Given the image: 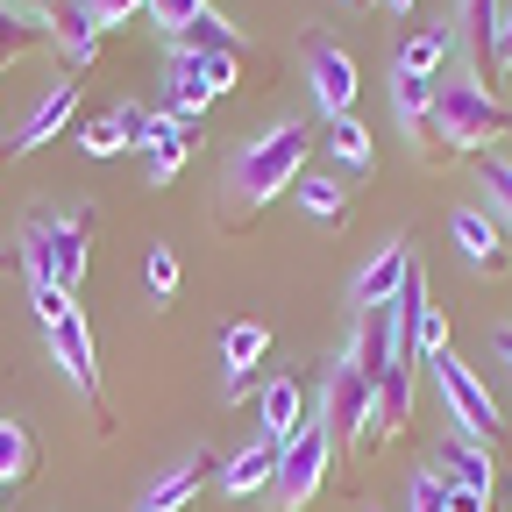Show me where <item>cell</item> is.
<instances>
[{"instance_id":"1","label":"cell","mask_w":512,"mask_h":512,"mask_svg":"<svg viewBox=\"0 0 512 512\" xmlns=\"http://www.w3.org/2000/svg\"><path fill=\"white\" fill-rule=\"evenodd\" d=\"M427 136H434V150H491L498 136H512V107L491 86H477V79H448V86H434Z\"/></svg>"},{"instance_id":"2","label":"cell","mask_w":512,"mask_h":512,"mask_svg":"<svg viewBox=\"0 0 512 512\" xmlns=\"http://www.w3.org/2000/svg\"><path fill=\"white\" fill-rule=\"evenodd\" d=\"M306 150H313V128L306 121H278V128H264L242 157H235V192L249 207H271L278 192H299V178H306Z\"/></svg>"},{"instance_id":"3","label":"cell","mask_w":512,"mask_h":512,"mask_svg":"<svg viewBox=\"0 0 512 512\" xmlns=\"http://www.w3.org/2000/svg\"><path fill=\"white\" fill-rule=\"evenodd\" d=\"M22 278L57 285V292H79L86 285V221L79 214H29L22 221Z\"/></svg>"},{"instance_id":"4","label":"cell","mask_w":512,"mask_h":512,"mask_svg":"<svg viewBox=\"0 0 512 512\" xmlns=\"http://www.w3.org/2000/svg\"><path fill=\"white\" fill-rule=\"evenodd\" d=\"M427 377L441 384V399H448V420L463 427V441H498L505 434V420H498V399L484 392V377L470 370V363H456V356H427Z\"/></svg>"},{"instance_id":"5","label":"cell","mask_w":512,"mask_h":512,"mask_svg":"<svg viewBox=\"0 0 512 512\" xmlns=\"http://www.w3.org/2000/svg\"><path fill=\"white\" fill-rule=\"evenodd\" d=\"M370 420H377V384L349 356L328 363V377H320V427L335 441H370Z\"/></svg>"},{"instance_id":"6","label":"cell","mask_w":512,"mask_h":512,"mask_svg":"<svg viewBox=\"0 0 512 512\" xmlns=\"http://www.w3.org/2000/svg\"><path fill=\"white\" fill-rule=\"evenodd\" d=\"M328 448H335V434L320 427V420H306V427H299V434L278 448V477H271V498H278L285 512L313 505L320 477H328Z\"/></svg>"},{"instance_id":"7","label":"cell","mask_w":512,"mask_h":512,"mask_svg":"<svg viewBox=\"0 0 512 512\" xmlns=\"http://www.w3.org/2000/svg\"><path fill=\"white\" fill-rule=\"evenodd\" d=\"M306 86H313V107H320V114L342 121V114H356L363 72H356V57H349L335 36H313V43H306Z\"/></svg>"},{"instance_id":"8","label":"cell","mask_w":512,"mask_h":512,"mask_svg":"<svg viewBox=\"0 0 512 512\" xmlns=\"http://www.w3.org/2000/svg\"><path fill=\"white\" fill-rule=\"evenodd\" d=\"M349 363H356L370 384L392 370V363H413L406 342H399V313H392V306H363V313H356V349H349Z\"/></svg>"},{"instance_id":"9","label":"cell","mask_w":512,"mask_h":512,"mask_svg":"<svg viewBox=\"0 0 512 512\" xmlns=\"http://www.w3.org/2000/svg\"><path fill=\"white\" fill-rule=\"evenodd\" d=\"M256 427H264L271 448H285L306 427V392H299L292 377H264V384H256Z\"/></svg>"},{"instance_id":"10","label":"cell","mask_w":512,"mask_h":512,"mask_svg":"<svg viewBox=\"0 0 512 512\" xmlns=\"http://www.w3.org/2000/svg\"><path fill=\"white\" fill-rule=\"evenodd\" d=\"M448 228H456V242H463V256H470V264L484 271V278H498V271H512V249H505V228L484 214V207H463L456 221H448Z\"/></svg>"},{"instance_id":"11","label":"cell","mask_w":512,"mask_h":512,"mask_svg":"<svg viewBox=\"0 0 512 512\" xmlns=\"http://www.w3.org/2000/svg\"><path fill=\"white\" fill-rule=\"evenodd\" d=\"M50 356L64 363V377L79 384V392H93L100 384V363H93V335H86V313L72 306L64 320H50Z\"/></svg>"},{"instance_id":"12","label":"cell","mask_w":512,"mask_h":512,"mask_svg":"<svg viewBox=\"0 0 512 512\" xmlns=\"http://www.w3.org/2000/svg\"><path fill=\"white\" fill-rule=\"evenodd\" d=\"M72 107H79V79H50V93L22 114V128H15V150H43L64 121H72Z\"/></svg>"},{"instance_id":"13","label":"cell","mask_w":512,"mask_h":512,"mask_svg":"<svg viewBox=\"0 0 512 512\" xmlns=\"http://www.w3.org/2000/svg\"><path fill=\"white\" fill-rule=\"evenodd\" d=\"M406 278H413V256H406V242H384V249L370 256V271L356 278V306H392V299L406 292Z\"/></svg>"},{"instance_id":"14","label":"cell","mask_w":512,"mask_h":512,"mask_svg":"<svg viewBox=\"0 0 512 512\" xmlns=\"http://www.w3.org/2000/svg\"><path fill=\"white\" fill-rule=\"evenodd\" d=\"M463 43H470V64H477V86H491L498 72V0H463Z\"/></svg>"},{"instance_id":"15","label":"cell","mask_w":512,"mask_h":512,"mask_svg":"<svg viewBox=\"0 0 512 512\" xmlns=\"http://www.w3.org/2000/svg\"><path fill=\"white\" fill-rule=\"evenodd\" d=\"M207 477H214V463H207V456H185V463H171V470H164V477L143 491V512H178V505H192Z\"/></svg>"},{"instance_id":"16","label":"cell","mask_w":512,"mask_h":512,"mask_svg":"<svg viewBox=\"0 0 512 512\" xmlns=\"http://www.w3.org/2000/svg\"><path fill=\"white\" fill-rule=\"evenodd\" d=\"M271 477H278V448H271V441H249L242 456H228L221 491H228V498H256V491H271Z\"/></svg>"},{"instance_id":"17","label":"cell","mask_w":512,"mask_h":512,"mask_svg":"<svg viewBox=\"0 0 512 512\" xmlns=\"http://www.w3.org/2000/svg\"><path fill=\"white\" fill-rule=\"evenodd\" d=\"M406 420H413V363H392L377 377V441L406 434Z\"/></svg>"},{"instance_id":"18","label":"cell","mask_w":512,"mask_h":512,"mask_svg":"<svg viewBox=\"0 0 512 512\" xmlns=\"http://www.w3.org/2000/svg\"><path fill=\"white\" fill-rule=\"evenodd\" d=\"M50 43L64 50V64H86L100 50V22L79 8V0H64V8H50Z\"/></svg>"},{"instance_id":"19","label":"cell","mask_w":512,"mask_h":512,"mask_svg":"<svg viewBox=\"0 0 512 512\" xmlns=\"http://www.w3.org/2000/svg\"><path fill=\"white\" fill-rule=\"evenodd\" d=\"M448 50H456V29H448V22H427V29H413V36L399 43V72L434 79L441 64H448Z\"/></svg>"},{"instance_id":"20","label":"cell","mask_w":512,"mask_h":512,"mask_svg":"<svg viewBox=\"0 0 512 512\" xmlns=\"http://www.w3.org/2000/svg\"><path fill=\"white\" fill-rule=\"evenodd\" d=\"M171 50H185V57H235V50H242V36H235L214 8H200V15H192V22L171 36Z\"/></svg>"},{"instance_id":"21","label":"cell","mask_w":512,"mask_h":512,"mask_svg":"<svg viewBox=\"0 0 512 512\" xmlns=\"http://www.w3.org/2000/svg\"><path fill=\"white\" fill-rule=\"evenodd\" d=\"M207 107H214V93H207V86H200V64H192V57H185V50H171V107H164V114H171V121H185V128H192V121H200V114H207Z\"/></svg>"},{"instance_id":"22","label":"cell","mask_w":512,"mask_h":512,"mask_svg":"<svg viewBox=\"0 0 512 512\" xmlns=\"http://www.w3.org/2000/svg\"><path fill=\"white\" fill-rule=\"evenodd\" d=\"M434 470H441L448 484H463V491H484V498H491V484H498V470H491V456H484L477 441H448Z\"/></svg>"},{"instance_id":"23","label":"cell","mask_w":512,"mask_h":512,"mask_svg":"<svg viewBox=\"0 0 512 512\" xmlns=\"http://www.w3.org/2000/svg\"><path fill=\"white\" fill-rule=\"evenodd\" d=\"M185 150H192V136H185V121L157 114V128H150V143H143V157H150V185H171V178H178V164H185Z\"/></svg>"},{"instance_id":"24","label":"cell","mask_w":512,"mask_h":512,"mask_svg":"<svg viewBox=\"0 0 512 512\" xmlns=\"http://www.w3.org/2000/svg\"><path fill=\"white\" fill-rule=\"evenodd\" d=\"M29 43H50V8H15V0H0V64Z\"/></svg>"},{"instance_id":"25","label":"cell","mask_w":512,"mask_h":512,"mask_svg":"<svg viewBox=\"0 0 512 512\" xmlns=\"http://www.w3.org/2000/svg\"><path fill=\"white\" fill-rule=\"evenodd\" d=\"M392 107L413 136L427 143V121H434V79H413V72H392Z\"/></svg>"},{"instance_id":"26","label":"cell","mask_w":512,"mask_h":512,"mask_svg":"<svg viewBox=\"0 0 512 512\" xmlns=\"http://www.w3.org/2000/svg\"><path fill=\"white\" fill-rule=\"evenodd\" d=\"M271 349V328L264 320H235V328L221 335V356H228V370H256V356Z\"/></svg>"},{"instance_id":"27","label":"cell","mask_w":512,"mask_h":512,"mask_svg":"<svg viewBox=\"0 0 512 512\" xmlns=\"http://www.w3.org/2000/svg\"><path fill=\"white\" fill-rule=\"evenodd\" d=\"M29 463H36L29 427H22V420H0V484H22V477H29Z\"/></svg>"},{"instance_id":"28","label":"cell","mask_w":512,"mask_h":512,"mask_svg":"<svg viewBox=\"0 0 512 512\" xmlns=\"http://www.w3.org/2000/svg\"><path fill=\"white\" fill-rule=\"evenodd\" d=\"M328 150H335L342 164H356V171H370V128H363L356 114H342V121H328Z\"/></svg>"},{"instance_id":"29","label":"cell","mask_w":512,"mask_h":512,"mask_svg":"<svg viewBox=\"0 0 512 512\" xmlns=\"http://www.w3.org/2000/svg\"><path fill=\"white\" fill-rule=\"evenodd\" d=\"M299 207H306L313 221H342V207H349V192H342L335 178H299Z\"/></svg>"},{"instance_id":"30","label":"cell","mask_w":512,"mask_h":512,"mask_svg":"<svg viewBox=\"0 0 512 512\" xmlns=\"http://www.w3.org/2000/svg\"><path fill=\"white\" fill-rule=\"evenodd\" d=\"M406 512H448V477L441 470H420L413 491H406Z\"/></svg>"},{"instance_id":"31","label":"cell","mask_w":512,"mask_h":512,"mask_svg":"<svg viewBox=\"0 0 512 512\" xmlns=\"http://www.w3.org/2000/svg\"><path fill=\"white\" fill-rule=\"evenodd\" d=\"M114 128H121V143H136V150H143V143H150V128H157V114H150L143 100H121V107H114Z\"/></svg>"},{"instance_id":"32","label":"cell","mask_w":512,"mask_h":512,"mask_svg":"<svg viewBox=\"0 0 512 512\" xmlns=\"http://www.w3.org/2000/svg\"><path fill=\"white\" fill-rule=\"evenodd\" d=\"M79 150H86V157H121V150H128V143H121V128H114V114L79 128Z\"/></svg>"},{"instance_id":"33","label":"cell","mask_w":512,"mask_h":512,"mask_svg":"<svg viewBox=\"0 0 512 512\" xmlns=\"http://www.w3.org/2000/svg\"><path fill=\"white\" fill-rule=\"evenodd\" d=\"M143 8H150V22H164V29L178 36V29H185L192 15H200V8H207V0H143Z\"/></svg>"},{"instance_id":"34","label":"cell","mask_w":512,"mask_h":512,"mask_svg":"<svg viewBox=\"0 0 512 512\" xmlns=\"http://www.w3.org/2000/svg\"><path fill=\"white\" fill-rule=\"evenodd\" d=\"M150 292H157V299L178 292V249H164V242L150 249Z\"/></svg>"},{"instance_id":"35","label":"cell","mask_w":512,"mask_h":512,"mask_svg":"<svg viewBox=\"0 0 512 512\" xmlns=\"http://www.w3.org/2000/svg\"><path fill=\"white\" fill-rule=\"evenodd\" d=\"M29 299H36V320H43V328H50V320H64V313H72V292H57V285H36Z\"/></svg>"},{"instance_id":"36","label":"cell","mask_w":512,"mask_h":512,"mask_svg":"<svg viewBox=\"0 0 512 512\" xmlns=\"http://www.w3.org/2000/svg\"><path fill=\"white\" fill-rule=\"evenodd\" d=\"M484 192L512 214V164H498V157H484Z\"/></svg>"},{"instance_id":"37","label":"cell","mask_w":512,"mask_h":512,"mask_svg":"<svg viewBox=\"0 0 512 512\" xmlns=\"http://www.w3.org/2000/svg\"><path fill=\"white\" fill-rule=\"evenodd\" d=\"M79 8H86V15H93V22L107 29V22H128V15L143 8V0H79Z\"/></svg>"},{"instance_id":"38","label":"cell","mask_w":512,"mask_h":512,"mask_svg":"<svg viewBox=\"0 0 512 512\" xmlns=\"http://www.w3.org/2000/svg\"><path fill=\"white\" fill-rule=\"evenodd\" d=\"M448 512H491L484 491H463V484H448Z\"/></svg>"},{"instance_id":"39","label":"cell","mask_w":512,"mask_h":512,"mask_svg":"<svg viewBox=\"0 0 512 512\" xmlns=\"http://www.w3.org/2000/svg\"><path fill=\"white\" fill-rule=\"evenodd\" d=\"M256 392V370H228V399H249Z\"/></svg>"},{"instance_id":"40","label":"cell","mask_w":512,"mask_h":512,"mask_svg":"<svg viewBox=\"0 0 512 512\" xmlns=\"http://www.w3.org/2000/svg\"><path fill=\"white\" fill-rule=\"evenodd\" d=\"M498 64H512V15L498 22Z\"/></svg>"},{"instance_id":"41","label":"cell","mask_w":512,"mask_h":512,"mask_svg":"<svg viewBox=\"0 0 512 512\" xmlns=\"http://www.w3.org/2000/svg\"><path fill=\"white\" fill-rule=\"evenodd\" d=\"M498 356H505V370H512V328H498Z\"/></svg>"},{"instance_id":"42","label":"cell","mask_w":512,"mask_h":512,"mask_svg":"<svg viewBox=\"0 0 512 512\" xmlns=\"http://www.w3.org/2000/svg\"><path fill=\"white\" fill-rule=\"evenodd\" d=\"M384 8H392V15H413V0H384Z\"/></svg>"},{"instance_id":"43","label":"cell","mask_w":512,"mask_h":512,"mask_svg":"<svg viewBox=\"0 0 512 512\" xmlns=\"http://www.w3.org/2000/svg\"><path fill=\"white\" fill-rule=\"evenodd\" d=\"M57 8H64V0H57Z\"/></svg>"}]
</instances>
